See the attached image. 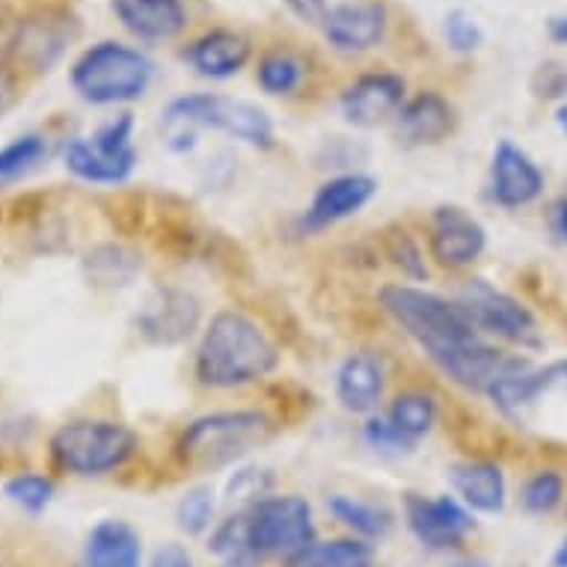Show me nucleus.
I'll use <instances>...</instances> for the list:
<instances>
[{
	"label": "nucleus",
	"instance_id": "nucleus-43",
	"mask_svg": "<svg viewBox=\"0 0 567 567\" xmlns=\"http://www.w3.org/2000/svg\"><path fill=\"white\" fill-rule=\"evenodd\" d=\"M455 567H487V565H482V561H464V565H455Z\"/></svg>",
	"mask_w": 567,
	"mask_h": 567
},
{
	"label": "nucleus",
	"instance_id": "nucleus-12",
	"mask_svg": "<svg viewBox=\"0 0 567 567\" xmlns=\"http://www.w3.org/2000/svg\"><path fill=\"white\" fill-rule=\"evenodd\" d=\"M72 42V19L60 12H39L19 21L10 39V63L16 72H48Z\"/></svg>",
	"mask_w": 567,
	"mask_h": 567
},
{
	"label": "nucleus",
	"instance_id": "nucleus-10",
	"mask_svg": "<svg viewBox=\"0 0 567 567\" xmlns=\"http://www.w3.org/2000/svg\"><path fill=\"white\" fill-rule=\"evenodd\" d=\"M408 102V81L395 72H365L344 86L339 107L357 128H378L395 120L401 104Z\"/></svg>",
	"mask_w": 567,
	"mask_h": 567
},
{
	"label": "nucleus",
	"instance_id": "nucleus-4",
	"mask_svg": "<svg viewBox=\"0 0 567 567\" xmlns=\"http://www.w3.org/2000/svg\"><path fill=\"white\" fill-rule=\"evenodd\" d=\"M155 65L143 51L116 39L95 42L78 56L69 72L72 90L90 104H125L146 93Z\"/></svg>",
	"mask_w": 567,
	"mask_h": 567
},
{
	"label": "nucleus",
	"instance_id": "nucleus-28",
	"mask_svg": "<svg viewBox=\"0 0 567 567\" xmlns=\"http://www.w3.org/2000/svg\"><path fill=\"white\" fill-rule=\"evenodd\" d=\"M330 512L351 526L353 532H360L365 538H381L390 529V514L378 508V505L360 503V499H351V496H333L330 499Z\"/></svg>",
	"mask_w": 567,
	"mask_h": 567
},
{
	"label": "nucleus",
	"instance_id": "nucleus-36",
	"mask_svg": "<svg viewBox=\"0 0 567 567\" xmlns=\"http://www.w3.org/2000/svg\"><path fill=\"white\" fill-rule=\"evenodd\" d=\"M150 567H194V561H190V553L182 544H167V547H161L155 553Z\"/></svg>",
	"mask_w": 567,
	"mask_h": 567
},
{
	"label": "nucleus",
	"instance_id": "nucleus-29",
	"mask_svg": "<svg viewBox=\"0 0 567 567\" xmlns=\"http://www.w3.org/2000/svg\"><path fill=\"white\" fill-rule=\"evenodd\" d=\"M565 499V478L556 470H538L523 487V508L529 514L556 512Z\"/></svg>",
	"mask_w": 567,
	"mask_h": 567
},
{
	"label": "nucleus",
	"instance_id": "nucleus-31",
	"mask_svg": "<svg viewBox=\"0 0 567 567\" xmlns=\"http://www.w3.org/2000/svg\"><path fill=\"white\" fill-rule=\"evenodd\" d=\"M176 517L178 526L187 535H203L212 526V517H215V493L208 487H194L190 493H185V499L178 503Z\"/></svg>",
	"mask_w": 567,
	"mask_h": 567
},
{
	"label": "nucleus",
	"instance_id": "nucleus-32",
	"mask_svg": "<svg viewBox=\"0 0 567 567\" xmlns=\"http://www.w3.org/2000/svg\"><path fill=\"white\" fill-rule=\"evenodd\" d=\"M443 37H446L449 48L457 51V54H473L478 51L484 42V33L478 28V21L473 16H466L464 10L449 12L446 21H443Z\"/></svg>",
	"mask_w": 567,
	"mask_h": 567
},
{
	"label": "nucleus",
	"instance_id": "nucleus-44",
	"mask_svg": "<svg viewBox=\"0 0 567 567\" xmlns=\"http://www.w3.org/2000/svg\"><path fill=\"white\" fill-rule=\"evenodd\" d=\"M0 567H3V565H0Z\"/></svg>",
	"mask_w": 567,
	"mask_h": 567
},
{
	"label": "nucleus",
	"instance_id": "nucleus-5",
	"mask_svg": "<svg viewBox=\"0 0 567 567\" xmlns=\"http://www.w3.org/2000/svg\"><path fill=\"white\" fill-rule=\"evenodd\" d=\"M274 422L259 410H220L190 422L176 443L178 457L194 470H217L265 446Z\"/></svg>",
	"mask_w": 567,
	"mask_h": 567
},
{
	"label": "nucleus",
	"instance_id": "nucleus-22",
	"mask_svg": "<svg viewBox=\"0 0 567 567\" xmlns=\"http://www.w3.org/2000/svg\"><path fill=\"white\" fill-rule=\"evenodd\" d=\"M86 567H140V538L128 523L102 520L90 532Z\"/></svg>",
	"mask_w": 567,
	"mask_h": 567
},
{
	"label": "nucleus",
	"instance_id": "nucleus-18",
	"mask_svg": "<svg viewBox=\"0 0 567 567\" xmlns=\"http://www.w3.org/2000/svg\"><path fill=\"white\" fill-rule=\"evenodd\" d=\"M113 12L143 42H169L187 30L185 0H113Z\"/></svg>",
	"mask_w": 567,
	"mask_h": 567
},
{
	"label": "nucleus",
	"instance_id": "nucleus-30",
	"mask_svg": "<svg viewBox=\"0 0 567 567\" xmlns=\"http://www.w3.org/2000/svg\"><path fill=\"white\" fill-rule=\"evenodd\" d=\"M3 491H7V496H10L12 503L21 505V508L30 514L45 512L48 503L54 499V482H51L48 475L39 473L12 475Z\"/></svg>",
	"mask_w": 567,
	"mask_h": 567
},
{
	"label": "nucleus",
	"instance_id": "nucleus-37",
	"mask_svg": "<svg viewBox=\"0 0 567 567\" xmlns=\"http://www.w3.org/2000/svg\"><path fill=\"white\" fill-rule=\"evenodd\" d=\"M261 475L256 470H247V473H235V478L229 482V493L233 496H261Z\"/></svg>",
	"mask_w": 567,
	"mask_h": 567
},
{
	"label": "nucleus",
	"instance_id": "nucleus-38",
	"mask_svg": "<svg viewBox=\"0 0 567 567\" xmlns=\"http://www.w3.org/2000/svg\"><path fill=\"white\" fill-rule=\"evenodd\" d=\"M549 37L556 39L558 45H567V16L565 19L549 21Z\"/></svg>",
	"mask_w": 567,
	"mask_h": 567
},
{
	"label": "nucleus",
	"instance_id": "nucleus-1",
	"mask_svg": "<svg viewBox=\"0 0 567 567\" xmlns=\"http://www.w3.org/2000/svg\"><path fill=\"white\" fill-rule=\"evenodd\" d=\"M381 307L464 390L491 392L505 374L526 363L487 344L457 303L413 286H386Z\"/></svg>",
	"mask_w": 567,
	"mask_h": 567
},
{
	"label": "nucleus",
	"instance_id": "nucleus-40",
	"mask_svg": "<svg viewBox=\"0 0 567 567\" xmlns=\"http://www.w3.org/2000/svg\"><path fill=\"white\" fill-rule=\"evenodd\" d=\"M558 229H561V235L567 238V199H561V205H558Z\"/></svg>",
	"mask_w": 567,
	"mask_h": 567
},
{
	"label": "nucleus",
	"instance_id": "nucleus-33",
	"mask_svg": "<svg viewBox=\"0 0 567 567\" xmlns=\"http://www.w3.org/2000/svg\"><path fill=\"white\" fill-rule=\"evenodd\" d=\"M365 440H369V446L381 449V452H410V449L416 446V443H410L404 434L392 429L390 419H372L369 425H365Z\"/></svg>",
	"mask_w": 567,
	"mask_h": 567
},
{
	"label": "nucleus",
	"instance_id": "nucleus-25",
	"mask_svg": "<svg viewBox=\"0 0 567 567\" xmlns=\"http://www.w3.org/2000/svg\"><path fill=\"white\" fill-rule=\"evenodd\" d=\"M303 81H307V63L289 48H274L259 56L256 84L268 95H295Z\"/></svg>",
	"mask_w": 567,
	"mask_h": 567
},
{
	"label": "nucleus",
	"instance_id": "nucleus-35",
	"mask_svg": "<svg viewBox=\"0 0 567 567\" xmlns=\"http://www.w3.org/2000/svg\"><path fill=\"white\" fill-rule=\"evenodd\" d=\"M19 99V72L10 63V56L0 54V113H7Z\"/></svg>",
	"mask_w": 567,
	"mask_h": 567
},
{
	"label": "nucleus",
	"instance_id": "nucleus-13",
	"mask_svg": "<svg viewBox=\"0 0 567 567\" xmlns=\"http://www.w3.org/2000/svg\"><path fill=\"white\" fill-rule=\"evenodd\" d=\"M487 233L461 205H440L429 224L431 256L443 268H466L484 252Z\"/></svg>",
	"mask_w": 567,
	"mask_h": 567
},
{
	"label": "nucleus",
	"instance_id": "nucleus-19",
	"mask_svg": "<svg viewBox=\"0 0 567 567\" xmlns=\"http://www.w3.org/2000/svg\"><path fill=\"white\" fill-rule=\"evenodd\" d=\"M378 190V182L372 176H360V173H344L318 187L312 196V205L307 212V224L312 229H324L333 226L344 217L357 215L360 208L369 205V199Z\"/></svg>",
	"mask_w": 567,
	"mask_h": 567
},
{
	"label": "nucleus",
	"instance_id": "nucleus-23",
	"mask_svg": "<svg viewBox=\"0 0 567 567\" xmlns=\"http://www.w3.org/2000/svg\"><path fill=\"white\" fill-rule=\"evenodd\" d=\"M196 321H199V309L194 298H187L182 291H164L158 307H152L146 316V333H155L158 342L169 344L194 333Z\"/></svg>",
	"mask_w": 567,
	"mask_h": 567
},
{
	"label": "nucleus",
	"instance_id": "nucleus-26",
	"mask_svg": "<svg viewBox=\"0 0 567 567\" xmlns=\"http://www.w3.org/2000/svg\"><path fill=\"white\" fill-rule=\"evenodd\" d=\"M386 419L399 434H404L410 443H416L437 425V401L425 390H404L392 399Z\"/></svg>",
	"mask_w": 567,
	"mask_h": 567
},
{
	"label": "nucleus",
	"instance_id": "nucleus-2",
	"mask_svg": "<svg viewBox=\"0 0 567 567\" xmlns=\"http://www.w3.org/2000/svg\"><path fill=\"white\" fill-rule=\"evenodd\" d=\"M279 365V348L250 316L220 309L196 351V378L212 390H235L268 378Z\"/></svg>",
	"mask_w": 567,
	"mask_h": 567
},
{
	"label": "nucleus",
	"instance_id": "nucleus-16",
	"mask_svg": "<svg viewBox=\"0 0 567 567\" xmlns=\"http://www.w3.org/2000/svg\"><path fill=\"white\" fill-rule=\"evenodd\" d=\"M544 190V173L538 164L508 140H503L493 152L491 194L503 208H523L535 203Z\"/></svg>",
	"mask_w": 567,
	"mask_h": 567
},
{
	"label": "nucleus",
	"instance_id": "nucleus-24",
	"mask_svg": "<svg viewBox=\"0 0 567 567\" xmlns=\"http://www.w3.org/2000/svg\"><path fill=\"white\" fill-rule=\"evenodd\" d=\"M374 553L365 540L339 538L309 544L286 561V567H372Z\"/></svg>",
	"mask_w": 567,
	"mask_h": 567
},
{
	"label": "nucleus",
	"instance_id": "nucleus-7",
	"mask_svg": "<svg viewBox=\"0 0 567 567\" xmlns=\"http://www.w3.org/2000/svg\"><path fill=\"white\" fill-rule=\"evenodd\" d=\"M134 120L122 113L104 122L93 137H78L65 146V167L93 185H120L134 173L137 150H134Z\"/></svg>",
	"mask_w": 567,
	"mask_h": 567
},
{
	"label": "nucleus",
	"instance_id": "nucleus-39",
	"mask_svg": "<svg viewBox=\"0 0 567 567\" xmlns=\"http://www.w3.org/2000/svg\"><path fill=\"white\" fill-rule=\"evenodd\" d=\"M553 567H567V538L561 540V547L556 549V556H553Z\"/></svg>",
	"mask_w": 567,
	"mask_h": 567
},
{
	"label": "nucleus",
	"instance_id": "nucleus-6",
	"mask_svg": "<svg viewBox=\"0 0 567 567\" xmlns=\"http://www.w3.org/2000/svg\"><path fill=\"white\" fill-rule=\"evenodd\" d=\"M137 452V434L111 419H75L51 437V457L72 475H104L120 470Z\"/></svg>",
	"mask_w": 567,
	"mask_h": 567
},
{
	"label": "nucleus",
	"instance_id": "nucleus-27",
	"mask_svg": "<svg viewBox=\"0 0 567 567\" xmlns=\"http://www.w3.org/2000/svg\"><path fill=\"white\" fill-rule=\"evenodd\" d=\"M48 158V143L42 134H21L0 150V185L19 182Z\"/></svg>",
	"mask_w": 567,
	"mask_h": 567
},
{
	"label": "nucleus",
	"instance_id": "nucleus-17",
	"mask_svg": "<svg viewBox=\"0 0 567 567\" xmlns=\"http://www.w3.org/2000/svg\"><path fill=\"white\" fill-rule=\"evenodd\" d=\"M185 60L194 65L196 75L226 81L247 69L252 60V42L233 28L205 30L185 48Z\"/></svg>",
	"mask_w": 567,
	"mask_h": 567
},
{
	"label": "nucleus",
	"instance_id": "nucleus-21",
	"mask_svg": "<svg viewBox=\"0 0 567 567\" xmlns=\"http://www.w3.org/2000/svg\"><path fill=\"white\" fill-rule=\"evenodd\" d=\"M452 484L470 508L499 514L505 505V475L493 461H466L452 470Z\"/></svg>",
	"mask_w": 567,
	"mask_h": 567
},
{
	"label": "nucleus",
	"instance_id": "nucleus-3",
	"mask_svg": "<svg viewBox=\"0 0 567 567\" xmlns=\"http://www.w3.org/2000/svg\"><path fill=\"white\" fill-rule=\"evenodd\" d=\"M203 128H217L229 137L270 150L274 146V122L259 104L229 99L217 93H190L173 99L161 120V134L173 152H190Z\"/></svg>",
	"mask_w": 567,
	"mask_h": 567
},
{
	"label": "nucleus",
	"instance_id": "nucleus-11",
	"mask_svg": "<svg viewBox=\"0 0 567 567\" xmlns=\"http://www.w3.org/2000/svg\"><path fill=\"white\" fill-rule=\"evenodd\" d=\"M390 30V12L381 0H348L330 7L321 33L342 54H365L383 42Z\"/></svg>",
	"mask_w": 567,
	"mask_h": 567
},
{
	"label": "nucleus",
	"instance_id": "nucleus-15",
	"mask_svg": "<svg viewBox=\"0 0 567 567\" xmlns=\"http://www.w3.org/2000/svg\"><path fill=\"white\" fill-rule=\"evenodd\" d=\"M392 128L404 146H437L455 134L457 111L443 93L425 90L401 104V111L392 120Z\"/></svg>",
	"mask_w": 567,
	"mask_h": 567
},
{
	"label": "nucleus",
	"instance_id": "nucleus-41",
	"mask_svg": "<svg viewBox=\"0 0 567 567\" xmlns=\"http://www.w3.org/2000/svg\"><path fill=\"white\" fill-rule=\"evenodd\" d=\"M256 565V558H233V561H226L224 567H252Z\"/></svg>",
	"mask_w": 567,
	"mask_h": 567
},
{
	"label": "nucleus",
	"instance_id": "nucleus-42",
	"mask_svg": "<svg viewBox=\"0 0 567 567\" xmlns=\"http://www.w3.org/2000/svg\"><path fill=\"white\" fill-rule=\"evenodd\" d=\"M558 125L567 131V107H561V111H558Z\"/></svg>",
	"mask_w": 567,
	"mask_h": 567
},
{
	"label": "nucleus",
	"instance_id": "nucleus-34",
	"mask_svg": "<svg viewBox=\"0 0 567 567\" xmlns=\"http://www.w3.org/2000/svg\"><path fill=\"white\" fill-rule=\"evenodd\" d=\"M286 7H289L295 19H300L303 24L318 30L327 21V16H330V3L327 0H286Z\"/></svg>",
	"mask_w": 567,
	"mask_h": 567
},
{
	"label": "nucleus",
	"instance_id": "nucleus-8",
	"mask_svg": "<svg viewBox=\"0 0 567 567\" xmlns=\"http://www.w3.org/2000/svg\"><path fill=\"white\" fill-rule=\"evenodd\" d=\"M252 556L291 558L316 540L312 508L300 496H265L247 512Z\"/></svg>",
	"mask_w": 567,
	"mask_h": 567
},
{
	"label": "nucleus",
	"instance_id": "nucleus-9",
	"mask_svg": "<svg viewBox=\"0 0 567 567\" xmlns=\"http://www.w3.org/2000/svg\"><path fill=\"white\" fill-rule=\"evenodd\" d=\"M457 307L464 309L466 318L478 327V333H493L499 339L520 344L538 342V324L520 300H514L512 295L493 289L484 279H470L457 298Z\"/></svg>",
	"mask_w": 567,
	"mask_h": 567
},
{
	"label": "nucleus",
	"instance_id": "nucleus-14",
	"mask_svg": "<svg viewBox=\"0 0 567 567\" xmlns=\"http://www.w3.org/2000/svg\"><path fill=\"white\" fill-rule=\"evenodd\" d=\"M404 508H408L410 532L431 549L457 547L466 532L473 529L470 512L452 496L429 499V496H419V493H408Z\"/></svg>",
	"mask_w": 567,
	"mask_h": 567
},
{
	"label": "nucleus",
	"instance_id": "nucleus-20",
	"mask_svg": "<svg viewBox=\"0 0 567 567\" xmlns=\"http://www.w3.org/2000/svg\"><path fill=\"white\" fill-rule=\"evenodd\" d=\"M386 374L372 353H351L336 374V399L351 413H372L383 399Z\"/></svg>",
	"mask_w": 567,
	"mask_h": 567
}]
</instances>
